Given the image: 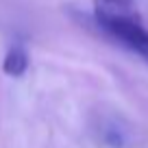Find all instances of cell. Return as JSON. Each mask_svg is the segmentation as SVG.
Listing matches in <instances>:
<instances>
[{
    "label": "cell",
    "mask_w": 148,
    "mask_h": 148,
    "mask_svg": "<svg viewBox=\"0 0 148 148\" xmlns=\"http://www.w3.org/2000/svg\"><path fill=\"white\" fill-rule=\"evenodd\" d=\"M142 20L135 0H94V22H133Z\"/></svg>",
    "instance_id": "1"
},
{
    "label": "cell",
    "mask_w": 148,
    "mask_h": 148,
    "mask_svg": "<svg viewBox=\"0 0 148 148\" xmlns=\"http://www.w3.org/2000/svg\"><path fill=\"white\" fill-rule=\"evenodd\" d=\"M28 63H31V59H28V52L24 46H13L9 48V52L5 55V61H2V70H5V74H9V76H24L28 70Z\"/></svg>",
    "instance_id": "2"
},
{
    "label": "cell",
    "mask_w": 148,
    "mask_h": 148,
    "mask_svg": "<svg viewBox=\"0 0 148 148\" xmlns=\"http://www.w3.org/2000/svg\"><path fill=\"white\" fill-rule=\"evenodd\" d=\"M137 55H139V57H142V59H144V61H146V63H148V50H139Z\"/></svg>",
    "instance_id": "3"
}]
</instances>
